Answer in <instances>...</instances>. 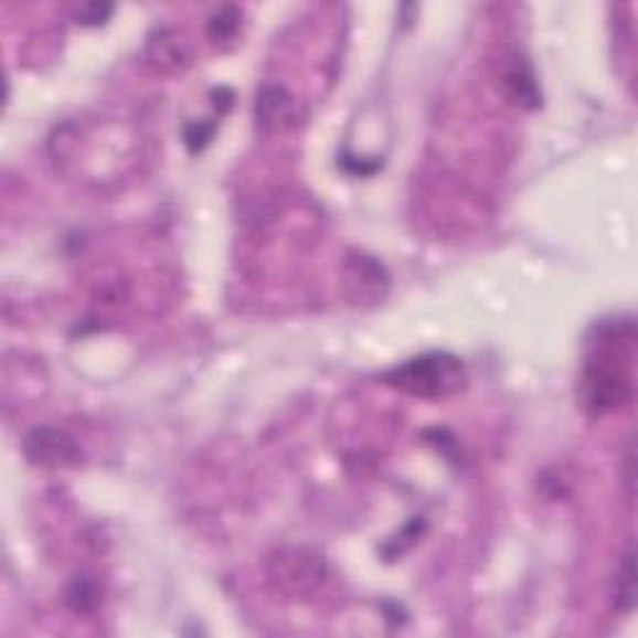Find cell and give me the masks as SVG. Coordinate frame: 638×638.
Returning <instances> with one entry per match:
<instances>
[{
  "label": "cell",
  "mask_w": 638,
  "mask_h": 638,
  "mask_svg": "<svg viewBox=\"0 0 638 638\" xmlns=\"http://www.w3.org/2000/svg\"><path fill=\"white\" fill-rule=\"evenodd\" d=\"M267 574L283 592L293 596H302L315 592L325 582L327 562L317 554L315 549L307 546H289L279 549L269 556Z\"/></svg>",
  "instance_id": "obj_3"
},
{
  "label": "cell",
  "mask_w": 638,
  "mask_h": 638,
  "mask_svg": "<svg viewBox=\"0 0 638 638\" xmlns=\"http://www.w3.org/2000/svg\"><path fill=\"white\" fill-rule=\"evenodd\" d=\"M113 13V6H100V3H91L81 8V13H77V23L83 25H100L110 18Z\"/></svg>",
  "instance_id": "obj_12"
},
{
  "label": "cell",
  "mask_w": 638,
  "mask_h": 638,
  "mask_svg": "<svg viewBox=\"0 0 638 638\" xmlns=\"http://www.w3.org/2000/svg\"><path fill=\"white\" fill-rule=\"evenodd\" d=\"M499 83L504 88V95L511 100L521 105V108L534 110L541 105V93L536 85L534 71L527 63V57H521L519 53L507 55L499 65Z\"/></svg>",
  "instance_id": "obj_6"
},
{
  "label": "cell",
  "mask_w": 638,
  "mask_h": 638,
  "mask_svg": "<svg viewBox=\"0 0 638 638\" xmlns=\"http://www.w3.org/2000/svg\"><path fill=\"white\" fill-rule=\"evenodd\" d=\"M148 61L160 73H182L190 65V51L172 31H158L148 43Z\"/></svg>",
  "instance_id": "obj_7"
},
{
  "label": "cell",
  "mask_w": 638,
  "mask_h": 638,
  "mask_svg": "<svg viewBox=\"0 0 638 638\" xmlns=\"http://www.w3.org/2000/svg\"><path fill=\"white\" fill-rule=\"evenodd\" d=\"M634 598H636V564H634V544H628V551H626L621 566H618V576H616L614 602L618 606V612H624V614L631 612Z\"/></svg>",
  "instance_id": "obj_8"
},
{
  "label": "cell",
  "mask_w": 638,
  "mask_h": 638,
  "mask_svg": "<svg viewBox=\"0 0 638 638\" xmlns=\"http://www.w3.org/2000/svg\"><path fill=\"white\" fill-rule=\"evenodd\" d=\"M582 404L604 417L634 402L636 394V322L631 317L602 319L586 334Z\"/></svg>",
  "instance_id": "obj_1"
},
{
  "label": "cell",
  "mask_w": 638,
  "mask_h": 638,
  "mask_svg": "<svg viewBox=\"0 0 638 638\" xmlns=\"http://www.w3.org/2000/svg\"><path fill=\"white\" fill-rule=\"evenodd\" d=\"M240 11L235 6H225V8H217L215 13L210 15V21H208V35L212 38L215 43H222V41H232L237 33V28H240Z\"/></svg>",
  "instance_id": "obj_10"
},
{
  "label": "cell",
  "mask_w": 638,
  "mask_h": 638,
  "mask_svg": "<svg viewBox=\"0 0 638 638\" xmlns=\"http://www.w3.org/2000/svg\"><path fill=\"white\" fill-rule=\"evenodd\" d=\"M382 382L410 396L439 402L461 394L469 374L457 354L427 352L392 366L390 372H384Z\"/></svg>",
  "instance_id": "obj_2"
},
{
  "label": "cell",
  "mask_w": 638,
  "mask_h": 638,
  "mask_svg": "<svg viewBox=\"0 0 638 638\" xmlns=\"http://www.w3.org/2000/svg\"><path fill=\"white\" fill-rule=\"evenodd\" d=\"M98 584L88 576H75L65 588V604L75 614H91L95 606H98Z\"/></svg>",
  "instance_id": "obj_9"
},
{
  "label": "cell",
  "mask_w": 638,
  "mask_h": 638,
  "mask_svg": "<svg viewBox=\"0 0 638 638\" xmlns=\"http://www.w3.org/2000/svg\"><path fill=\"white\" fill-rule=\"evenodd\" d=\"M217 130V123H208V120H192L185 125V145L190 152H200L205 145L212 140V135Z\"/></svg>",
  "instance_id": "obj_11"
},
{
  "label": "cell",
  "mask_w": 638,
  "mask_h": 638,
  "mask_svg": "<svg viewBox=\"0 0 638 638\" xmlns=\"http://www.w3.org/2000/svg\"><path fill=\"white\" fill-rule=\"evenodd\" d=\"M255 118L257 128L263 132H287L299 125L302 108H299L293 93L277 88V85H265V88L257 93Z\"/></svg>",
  "instance_id": "obj_5"
},
{
  "label": "cell",
  "mask_w": 638,
  "mask_h": 638,
  "mask_svg": "<svg viewBox=\"0 0 638 638\" xmlns=\"http://www.w3.org/2000/svg\"><path fill=\"white\" fill-rule=\"evenodd\" d=\"M25 457L35 467H73L81 461V449H77L71 434L55 427H35L25 437Z\"/></svg>",
  "instance_id": "obj_4"
}]
</instances>
